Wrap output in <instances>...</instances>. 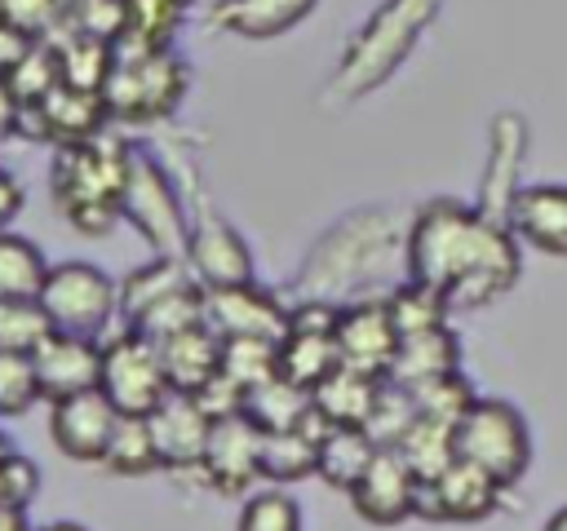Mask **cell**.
<instances>
[{
    "instance_id": "cell-1",
    "label": "cell",
    "mask_w": 567,
    "mask_h": 531,
    "mask_svg": "<svg viewBox=\"0 0 567 531\" xmlns=\"http://www.w3.org/2000/svg\"><path fill=\"white\" fill-rule=\"evenodd\" d=\"M523 274L518 235L461 199H430L408 221V279L447 296L452 310H478L505 296Z\"/></svg>"
},
{
    "instance_id": "cell-2",
    "label": "cell",
    "mask_w": 567,
    "mask_h": 531,
    "mask_svg": "<svg viewBox=\"0 0 567 531\" xmlns=\"http://www.w3.org/2000/svg\"><path fill=\"white\" fill-rule=\"evenodd\" d=\"M408 221L394 208H354L337 217L310 243L292 279L297 296H319L332 305L390 296L408 279Z\"/></svg>"
},
{
    "instance_id": "cell-3",
    "label": "cell",
    "mask_w": 567,
    "mask_h": 531,
    "mask_svg": "<svg viewBox=\"0 0 567 531\" xmlns=\"http://www.w3.org/2000/svg\"><path fill=\"white\" fill-rule=\"evenodd\" d=\"M443 0H381L377 13L350 35V44L337 58V71L328 75L319 102L328 111H346L377 93L416 49L425 27L439 18Z\"/></svg>"
},
{
    "instance_id": "cell-4",
    "label": "cell",
    "mask_w": 567,
    "mask_h": 531,
    "mask_svg": "<svg viewBox=\"0 0 567 531\" xmlns=\"http://www.w3.org/2000/svg\"><path fill=\"white\" fill-rule=\"evenodd\" d=\"M128 142L89 137L75 146H58L53 159V204L62 221L80 235H106L120 221V190H124Z\"/></svg>"
},
{
    "instance_id": "cell-5",
    "label": "cell",
    "mask_w": 567,
    "mask_h": 531,
    "mask_svg": "<svg viewBox=\"0 0 567 531\" xmlns=\"http://www.w3.org/2000/svg\"><path fill=\"white\" fill-rule=\"evenodd\" d=\"M120 217L146 239V248L155 257H182L186 252L190 217L182 208L177 181H173V173L146 146H128L124 190H120Z\"/></svg>"
},
{
    "instance_id": "cell-6",
    "label": "cell",
    "mask_w": 567,
    "mask_h": 531,
    "mask_svg": "<svg viewBox=\"0 0 567 531\" xmlns=\"http://www.w3.org/2000/svg\"><path fill=\"white\" fill-rule=\"evenodd\" d=\"M190 88V66L173 53V49H155V53H120L102 102L111 119L124 124H155L164 115H173L182 106Z\"/></svg>"
},
{
    "instance_id": "cell-7",
    "label": "cell",
    "mask_w": 567,
    "mask_h": 531,
    "mask_svg": "<svg viewBox=\"0 0 567 531\" xmlns=\"http://www.w3.org/2000/svg\"><path fill=\"white\" fill-rule=\"evenodd\" d=\"M456 456L487 469L501 487H514L532 465V429L505 398H474L456 420Z\"/></svg>"
},
{
    "instance_id": "cell-8",
    "label": "cell",
    "mask_w": 567,
    "mask_h": 531,
    "mask_svg": "<svg viewBox=\"0 0 567 531\" xmlns=\"http://www.w3.org/2000/svg\"><path fill=\"white\" fill-rule=\"evenodd\" d=\"M40 305L53 323V332L102 341L111 319L120 314V283L97 270L93 261H58L44 274Z\"/></svg>"
},
{
    "instance_id": "cell-9",
    "label": "cell",
    "mask_w": 567,
    "mask_h": 531,
    "mask_svg": "<svg viewBox=\"0 0 567 531\" xmlns=\"http://www.w3.org/2000/svg\"><path fill=\"white\" fill-rule=\"evenodd\" d=\"M97 389L120 407V416H151L164 394H168V376H164V358L159 345L137 332V327H120L102 341V376Z\"/></svg>"
},
{
    "instance_id": "cell-10",
    "label": "cell",
    "mask_w": 567,
    "mask_h": 531,
    "mask_svg": "<svg viewBox=\"0 0 567 531\" xmlns=\"http://www.w3.org/2000/svg\"><path fill=\"white\" fill-rule=\"evenodd\" d=\"M261 429L252 425L248 412L213 420L204 460H199V482L221 491V496H248V487L261 478Z\"/></svg>"
},
{
    "instance_id": "cell-11",
    "label": "cell",
    "mask_w": 567,
    "mask_h": 531,
    "mask_svg": "<svg viewBox=\"0 0 567 531\" xmlns=\"http://www.w3.org/2000/svg\"><path fill=\"white\" fill-rule=\"evenodd\" d=\"M501 491L505 487L487 469H478V465H470V460L456 456L443 473H434V478L421 482L416 513L430 518V522H483V518L496 513Z\"/></svg>"
},
{
    "instance_id": "cell-12",
    "label": "cell",
    "mask_w": 567,
    "mask_h": 531,
    "mask_svg": "<svg viewBox=\"0 0 567 531\" xmlns=\"http://www.w3.org/2000/svg\"><path fill=\"white\" fill-rule=\"evenodd\" d=\"M204 323L230 341V336H288V301H279L261 283H230V288H204Z\"/></svg>"
},
{
    "instance_id": "cell-13",
    "label": "cell",
    "mask_w": 567,
    "mask_h": 531,
    "mask_svg": "<svg viewBox=\"0 0 567 531\" xmlns=\"http://www.w3.org/2000/svg\"><path fill=\"white\" fill-rule=\"evenodd\" d=\"M115 425H120V407L102 389H84L62 403H49V438L62 456L80 465H102Z\"/></svg>"
},
{
    "instance_id": "cell-14",
    "label": "cell",
    "mask_w": 567,
    "mask_h": 531,
    "mask_svg": "<svg viewBox=\"0 0 567 531\" xmlns=\"http://www.w3.org/2000/svg\"><path fill=\"white\" fill-rule=\"evenodd\" d=\"M354 513L372 527H399L403 518L416 513V496H421V478L412 473V465L394 451V447H381L372 456V465L359 473V482L346 491Z\"/></svg>"
},
{
    "instance_id": "cell-15",
    "label": "cell",
    "mask_w": 567,
    "mask_h": 531,
    "mask_svg": "<svg viewBox=\"0 0 567 531\" xmlns=\"http://www.w3.org/2000/svg\"><path fill=\"white\" fill-rule=\"evenodd\" d=\"M186 266L195 274L199 288H230V283H248L252 279V248L248 239L217 212H204L190 221L186 235Z\"/></svg>"
},
{
    "instance_id": "cell-16",
    "label": "cell",
    "mask_w": 567,
    "mask_h": 531,
    "mask_svg": "<svg viewBox=\"0 0 567 531\" xmlns=\"http://www.w3.org/2000/svg\"><path fill=\"white\" fill-rule=\"evenodd\" d=\"M146 420H151V434L159 447V465L168 473H199V460H204V447L213 434V416L199 403V394L168 389L164 403Z\"/></svg>"
},
{
    "instance_id": "cell-17",
    "label": "cell",
    "mask_w": 567,
    "mask_h": 531,
    "mask_svg": "<svg viewBox=\"0 0 567 531\" xmlns=\"http://www.w3.org/2000/svg\"><path fill=\"white\" fill-rule=\"evenodd\" d=\"M337 350H341V363L346 367H359V372H372V376H385L390 372L394 350H399V327L390 319L385 296H368V301L341 305Z\"/></svg>"
},
{
    "instance_id": "cell-18",
    "label": "cell",
    "mask_w": 567,
    "mask_h": 531,
    "mask_svg": "<svg viewBox=\"0 0 567 531\" xmlns=\"http://www.w3.org/2000/svg\"><path fill=\"white\" fill-rule=\"evenodd\" d=\"M35 363V385L44 403H62L71 394L97 389L102 376V341L89 336H71V332H49L40 341V350L31 354Z\"/></svg>"
},
{
    "instance_id": "cell-19",
    "label": "cell",
    "mask_w": 567,
    "mask_h": 531,
    "mask_svg": "<svg viewBox=\"0 0 567 531\" xmlns=\"http://www.w3.org/2000/svg\"><path fill=\"white\" fill-rule=\"evenodd\" d=\"M523 146H527V124L518 111H501L492 119V155H487V168H483V181H478V212L496 217V221H509L514 212V199H518V168H523Z\"/></svg>"
},
{
    "instance_id": "cell-20",
    "label": "cell",
    "mask_w": 567,
    "mask_h": 531,
    "mask_svg": "<svg viewBox=\"0 0 567 531\" xmlns=\"http://www.w3.org/2000/svg\"><path fill=\"white\" fill-rule=\"evenodd\" d=\"M509 226L527 248L545 257H567V186L563 181L523 186L514 199Z\"/></svg>"
},
{
    "instance_id": "cell-21",
    "label": "cell",
    "mask_w": 567,
    "mask_h": 531,
    "mask_svg": "<svg viewBox=\"0 0 567 531\" xmlns=\"http://www.w3.org/2000/svg\"><path fill=\"white\" fill-rule=\"evenodd\" d=\"M319 0H213L208 27L235 35V40H275L292 27H301L315 13Z\"/></svg>"
},
{
    "instance_id": "cell-22",
    "label": "cell",
    "mask_w": 567,
    "mask_h": 531,
    "mask_svg": "<svg viewBox=\"0 0 567 531\" xmlns=\"http://www.w3.org/2000/svg\"><path fill=\"white\" fill-rule=\"evenodd\" d=\"M159 345V358H164V376H168V389L177 394H199L204 385H213L221 376V336L199 323V327H186L168 341H155Z\"/></svg>"
},
{
    "instance_id": "cell-23",
    "label": "cell",
    "mask_w": 567,
    "mask_h": 531,
    "mask_svg": "<svg viewBox=\"0 0 567 531\" xmlns=\"http://www.w3.org/2000/svg\"><path fill=\"white\" fill-rule=\"evenodd\" d=\"M44 128H49V146H75V142H89L102 133V124L111 119L106 115V102L102 93H84V88H71V84H58L44 102H35Z\"/></svg>"
},
{
    "instance_id": "cell-24",
    "label": "cell",
    "mask_w": 567,
    "mask_h": 531,
    "mask_svg": "<svg viewBox=\"0 0 567 531\" xmlns=\"http://www.w3.org/2000/svg\"><path fill=\"white\" fill-rule=\"evenodd\" d=\"M456 367H461V341L443 323V327H430V332H416V336H399V350H394V363H390L385 376L412 389V385L434 381V376L456 372Z\"/></svg>"
},
{
    "instance_id": "cell-25",
    "label": "cell",
    "mask_w": 567,
    "mask_h": 531,
    "mask_svg": "<svg viewBox=\"0 0 567 531\" xmlns=\"http://www.w3.org/2000/svg\"><path fill=\"white\" fill-rule=\"evenodd\" d=\"M186 288H199L186 257H151L146 266H137L120 283V319L137 323L151 305H159V301H168L173 292H186Z\"/></svg>"
},
{
    "instance_id": "cell-26",
    "label": "cell",
    "mask_w": 567,
    "mask_h": 531,
    "mask_svg": "<svg viewBox=\"0 0 567 531\" xmlns=\"http://www.w3.org/2000/svg\"><path fill=\"white\" fill-rule=\"evenodd\" d=\"M381 385H385V376H372V372H359V367L341 363L328 381H319L310 389V398L332 425H363L372 403H377V394H381Z\"/></svg>"
},
{
    "instance_id": "cell-27",
    "label": "cell",
    "mask_w": 567,
    "mask_h": 531,
    "mask_svg": "<svg viewBox=\"0 0 567 531\" xmlns=\"http://www.w3.org/2000/svg\"><path fill=\"white\" fill-rule=\"evenodd\" d=\"M377 451H381V447L368 438L363 425H332V429L319 438V469H315V473H319L328 487L350 491V487L359 482V473L372 465Z\"/></svg>"
},
{
    "instance_id": "cell-28",
    "label": "cell",
    "mask_w": 567,
    "mask_h": 531,
    "mask_svg": "<svg viewBox=\"0 0 567 531\" xmlns=\"http://www.w3.org/2000/svg\"><path fill=\"white\" fill-rule=\"evenodd\" d=\"M337 367H341L337 332H288L279 341V376L301 385V389H315Z\"/></svg>"
},
{
    "instance_id": "cell-29",
    "label": "cell",
    "mask_w": 567,
    "mask_h": 531,
    "mask_svg": "<svg viewBox=\"0 0 567 531\" xmlns=\"http://www.w3.org/2000/svg\"><path fill=\"white\" fill-rule=\"evenodd\" d=\"M53 49H58L62 84L84 88V93H102L115 62H120V44L97 40V35H80V31H71L66 40H53Z\"/></svg>"
},
{
    "instance_id": "cell-30",
    "label": "cell",
    "mask_w": 567,
    "mask_h": 531,
    "mask_svg": "<svg viewBox=\"0 0 567 531\" xmlns=\"http://www.w3.org/2000/svg\"><path fill=\"white\" fill-rule=\"evenodd\" d=\"M186 9L177 0H128V18H124V35H120V53H155V49H173L168 40L177 35Z\"/></svg>"
},
{
    "instance_id": "cell-31",
    "label": "cell",
    "mask_w": 567,
    "mask_h": 531,
    "mask_svg": "<svg viewBox=\"0 0 567 531\" xmlns=\"http://www.w3.org/2000/svg\"><path fill=\"white\" fill-rule=\"evenodd\" d=\"M319 469V442L306 429H279L261 438V478L270 487L301 482Z\"/></svg>"
},
{
    "instance_id": "cell-32",
    "label": "cell",
    "mask_w": 567,
    "mask_h": 531,
    "mask_svg": "<svg viewBox=\"0 0 567 531\" xmlns=\"http://www.w3.org/2000/svg\"><path fill=\"white\" fill-rule=\"evenodd\" d=\"M221 376L230 385L244 389V398L252 389H261L266 381L279 376V341L270 336H230L221 341Z\"/></svg>"
},
{
    "instance_id": "cell-33",
    "label": "cell",
    "mask_w": 567,
    "mask_h": 531,
    "mask_svg": "<svg viewBox=\"0 0 567 531\" xmlns=\"http://www.w3.org/2000/svg\"><path fill=\"white\" fill-rule=\"evenodd\" d=\"M310 407H315V403H310V389H301V385H292V381H284V376L266 381L261 389H252V394L244 398V412L252 416V425H257L261 434L297 429Z\"/></svg>"
},
{
    "instance_id": "cell-34",
    "label": "cell",
    "mask_w": 567,
    "mask_h": 531,
    "mask_svg": "<svg viewBox=\"0 0 567 531\" xmlns=\"http://www.w3.org/2000/svg\"><path fill=\"white\" fill-rule=\"evenodd\" d=\"M102 465L120 478H142V473H155L164 469L159 465V447H155V434H151V420L146 416H120L111 442H106V456Z\"/></svg>"
},
{
    "instance_id": "cell-35",
    "label": "cell",
    "mask_w": 567,
    "mask_h": 531,
    "mask_svg": "<svg viewBox=\"0 0 567 531\" xmlns=\"http://www.w3.org/2000/svg\"><path fill=\"white\" fill-rule=\"evenodd\" d=\"M412 473L425 482L434 473H443L452 460H456V425H443V420H430V416H416V425L403 434V442L394 447Z\"/></svg>"
},
{
    "instance_id": "cell-36",
    "label": "cell",
    "mask_w": 567,
    "mask_h": 531,
    "mask_svg": "<svg viewBox=\"0 0 567 531\" xmlns=\"http://www.w3.org/2000/svg\"><path fill=\"white\" fill-rule=\"evenodd\" d=\"M385 305H390V319H394L399 336H416V332L443 327V323H447V310H452L447 296H443L439 288L421 283V279H403V283L385 296Z\"/></svg>"
},
{
    "instance_id": "cell-37",
    "label": "cell",
    "mask_w": 567,
    "mask_h": 531,
    "mask_svg": "<svg viewBox=\"0 0 567 531\" xmlns=\"http://www.w3.org/2000/svg\"><path fill=\"white\" fill-rule=\"evenodd\" d=\"M49 274L44 252L13 230H0V301L4 296H40Z\"/></svg>"
},
{
    "instance_id": "cell-38",
    "label": "cell",
    "mask_w": 567,
    "mask_h": 531,
    "mask_svg": "<svg viewBox=\"0 0 567 531\" xmlns=\"http://www.w3.org/2000/svg\"><path fill=\"white\" fill-rule=\"evenodd\" d=\"M53 332L40 296H4L0 301V354H35Z\"/></svg>"
},
{
    "instance_id": "cell-39",
    "label": "cell",
    "mask_w": 567,
    "mask_h": 531,
    "mask_svg": "<svg viewBox=\"0 0 567 531\" xmlns=\"http://www.w3.org/2000/svg\"><path fill=\"white\" fill-rule=\"evenodd\" d=\"M416 416H421V412H416L412 389L385 376V385H381V394H377V403H372L363 429H368V438H372L377 447H399L403 434L416 425Z\"/></svg>"
},
{
    "instance_id": "cell-40",
    "label": "cell",
    "mask_w": 567,
    "mask_h": 531,
    "mask_svg": "<svg viewBox=\"0 0 567 531\" xmlns=\"http://www.w3.org/2000/svg\"><path fill=\"white\" fill-rule=\"evenodd\" d=\"M235 531H306L301 504L284 487H261V491L244 496Z\"/></svg>"
},
{
    "instance_id": "cell-41",
    "label": "cell",
    "mask_w": 567,
    "mask_h": 531,
    "mask_svg": "<svg viewBox=\"0 0 567 531\" xmlns=\"http://www.w3.org/2000/svg\"><path fill=\"white\" fill-rule=\"evenodd\" d=\"M9 80V88L18 93V102L22 106H35V102H44L58 84H62V66H58V49H53V40L44 35V40H35L31 44V53L4 75Z\"/></svg>"
},
{
    "instance_id": "cell-42",
    "label": "cell",
    "mask_w": 567,
    "mask_h": 531,
    "mask_svg": "<svg viewBox=\"0 0 567 531\" xmlns=\"http://www.w3.org/2000/svg\"><path fill=\"white\" fill-rule=\"evenodd\" d=\"M412 398H416V412H421V416L443 420V425H456V420L470 412V403H474L478 394H474V385H470V381L461 376V367H456V372H443V376H434V381L412 385Z\"/></svg>"
},
{
    "instance_id": "cell-43",
    "label": "cell",
    "mask_w": 567,
    "mask_h": 531,
    "mask_svg": "<svg viewBox=\"0 0 567 531\" xmlns=\"http://www.w3.org/2000/svg\"><path fill=\"white\" fill-rule=\"evenodd\" d=\"M199 323H204V288H186V292H173L168 301L151 305L137 323H124V327H137L151 341H168V336H177L186 327H199Z\"/></svg>"
},
{
    "instance_id": "cell-44",
    "label": "cell",
    "mask_w": 567,
    "mask_h": 531,
    "mask_svg": "<svg viewBox=\"0 0 567 531\" xmlns=\"http://www.w3.org/2000/svg\"><path fill=\"white\" fill-rule=\"evenodd\" d=\"M40 398L31 354H0V420L22 416Z\"/></svg>"
},
{
    "instance_id": "cell-45",
    "label": "cell",
    "mask_w": 567,
    "mask_h": 531,
    "mask_svg": "<svg viewBox=\"0 0 567 531\" xmlns=\"http://www.w3.org/2000/svg\"><path fill=\"white\" fill-rule=\"evenodd\" d=\"M40 491V469L18 456V451H4L0 456V504H13V509H27Z\"/></svg>"
},
{
    "instance_id": "cell-46",
    "label": "cell",
    "mask_w": 567,
    "mask_h": 531,
    "mask_svg": "<svg viewBox=\"0 0 567 531\" xmlns=\"http://www.w3.org/2000/svg\"><path fill=\"white\" fill-rule=\"evenodd\" d=\"M0 18L31 35H53V27H62L66 9H62V0H0Z\"/></svg>"
},
{
    "instance_id": "cell-47",
    "label": "cell",
    "mask_w": 567,
    "mask_h": 531,
    "mask_svg": "<svg viewBox=\"0 0 567 531\" xmlns=\"http://www.w3.org/2000/svg\"><path fill=\"white\" fill-rule=\"evenodd\" d=\"M35 40H44V35H31V31H22V27H13V22L0 18V75H9L31 53Z\"/></svg>"
},
{
    "instance_id": "cell-48",
    "label": "cell",
    "mask_w": 567,
    "mask_h": 531,
    "mask_svg": "<svg viewBox=\"0 0 567 531\" xmlns=\"http://www.w3.org/2000/svg\"><path fill=\"white\" fill-rule=\"evenodd\" d=\"M22 181L9 173V168H0V230H9L13 221H18V212H22Z\"/></svg>"
},
{
    "instance_id": "cell-49",
    "label": "cell",
    "mask_w": 567,
    "mask_h": 531,
    "mask_svg": "<svg viewBox=\"0 0 567 531\" xmlns=\"http://www.w3.org/2000/svg\"><path fill=\"white\" fill-rule=\"evenodd\" d=\"M18 115H22V102H18V93L9 88V80L0 75V137H13Z\"/></svg>"
},
{
    "instance_id": "cell-50",
    "label": "cell",
    "mask_w": 567,
    "mask_h": 531,
    "mask_svg": "<svg viewBox=\"0 0 567 531\" xmlns=\"http://www.w3.org/2000/svg\"><path fill=\"white\" fill-rule=\"evenodd\" d=\"M0 531H31V527H27V509L0 504Z\"/></svg>"
},
{
    "instance_id": "cell-51",
    "label": "cell",
    "mask_w": 567,
    "mask_h": 531,
    "mask_svg": "<svg viewBox=\"0 0 567 531\" xmlns=\"http://www.w3.org/2000/svg\"><path fill=\"white\" fill-rule=\"evenodd\" d=\"M540 531H567V504H563V509H558V513H549V518H545V527H540Z\"/></svg>"
},
{
    "instance_id": "cell-52",
    "label": "cell",
    "mask_w": 567,
    "mask_h": 531,
    "mask_svg": "<svg viewBox=\"0 0 567 531\" xmlns=\"http://www.w3.org/2000/svg\"><path fill=\"white\" fill-rule=\"evenodd\" d=\"M35 531H89V527H80V522H44Z\"/></svg>"
},
{
    "instance_id": "cell-53",
    "label": "cell",
    "mask_w": 567,
    "mask_h": 531,
    "mask_svg": "<svg viewBox=\"0 0 567 531\" xmlns=\"http://www.w3.org/2000/svg\"><path fill=\"white\" fill-rule=\"evenodd\" d=\"M4 451H9V442H4V438H0V456H4Z\"/></svg>"
},
{
    "instance_id": "cell-54",
    "label": "cell",
    "mask_w": 567,
    "mask_h": 531,
    "mask_svg": "<svg viewBox=\"0 0 567 531\" xmlns=\"http://www.w3.org/2000/svg\"><path fill=\"white\" fill-rule=\"evenodd\" d=\"M177 4H182V9H186V4H195V0H177Z\"/></svg>"
}]
</instances>
